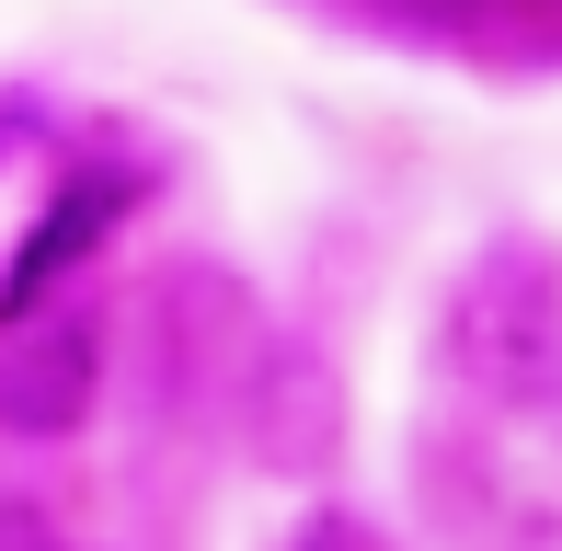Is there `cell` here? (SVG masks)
Here are the masks:
<instances>
[{
	"instance_id": "cell-1",
	"label": "cell",
	"mask_w": 562,
	"mask_h": 551,
	"mask_svg": "<svg viewBox=\"0 0 562 551\" xmlns=\"http://www.w3.org/2000/svg\"><path fill=\"white\" fill-rule=\"evenodd\" d=\"M448 368L505 414H562V276L551 254H482L448 288Z\"/></svg>"
},
{
	"instance_id": "cell-2",
	"label": "cell",
	"mask_w": 562,
	"mask_h": 551,
	"mask_svg": "<svg viewBox=\"0 0 562 551\" xmlns=\"http://www.w3.org/2000/svg\"><path fill=\"white\" fill-rule=\"evenodd\" d=\"M92 403H104V322L46 299V311L0 322V437L12 448H58L81 437Z\"/></svg>"
},
{
	"instance_id": "cell-3",
	"label": "cell",
	"mask_w": 562,
	"mask_h": 551,
	"mask_svg": "<svg viewBox=\"0 0 562 551\" xmlns=\"http://www.w3.org/2000/svg\"><path fill=\"white\" fill-rule=\"evenodd\" d=\"M126 207H138V184H126V172H69V184L46 195V218L12 241V276H0V322H12V311H46V299H58L69 276H81V265L115 241V218H126Z\"/></svg>"
},
{
	"instance_id": "cell-4",
	"label": "cell",
	"mask_w": 562,
	"mask_h": 551,
	"mask_svg": "<svg viewBox=\"0 0 562 551\" xmlns=\"http://www.w3.org/2000/svg\"><path fill=\"white\" fill-rule=\"evenodd\" d=\"M241 437L265 448V471H322L345 437V403L322 380V357H252L241 380Z\"/></svg>"
},
{
	"instance_id": "cell-5",
	"label": "cell",
	"mask_w": 562,
	"mask_h": 551,
	"mask_svg": "<svg viewBox=\"0 0 562 551\" xmlns=\"http://www.w3.org/2000/svg\"><path fill=\"white\" fill-rule=\"evenodd\" d=\"M0 551H69V540H58V517H46L35 494H12V483H0Z\"/></svg>"
}]
</instances>
